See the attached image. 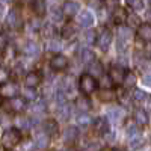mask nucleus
Segmentation results:
<instances>
[{
    "instance_id": "nucleus-1",
    "label": "nucleus",
    "mask_w": 151,
    "mask_h": 151,
    "mask_svg": "<svg viewBox=\"0 0 151 151\" xmlns=\"http://www.w3.org/2000/svg\"><path fill=\"white\" fill-rule=\"evenodd\" d=\"M20 141H21V133L18 129H8L2 136V145L6 150L14 148Z\"/></svg>"
},
{
    "instance_id": "nucleus-2",
    "label": "nucleus",
    "mask_w": 151,
    "mask_h": 151,
    "mask_svg": "<svg viewBox=\"0 0 151 151\" xmlns=\"http://www.w3.org/2000/svg\"><path fill=\"white\" fill-rule=\"evenodd\" d=\"M97 88V82L92 76L89 74H83L80 77V89L85 92V94H92Z\"/></svg>"
},
{
    "instance_id": "nucleus-3",
    "label": "nucleus",
    "mask_w": 151,
    "mask_h": 151,
    "mask_svg": "<svg viewBox=\"0 0 151 151\" xmlns=\"http://www.w3.org/2000/svg\"><path fill=\"white\" fill-rule=\"evenodd\" d=\"M110 44H112V33H110L109 30H104V32L100 33L98 40H97L98 48L101 50V52H107L109 47H110Z\"/></svg>"
},
{
    "instance_id": "nucleus-4",
    "label": "nucleus",
    "mask_w": 151,
    "mask_h": 151,
    "mask_svg": "<svg viewBox=\"0 0 151 151\" xmlns=\"http://www.w3.org/2000/svg\"><path fill=\"white\" fill-rule=\"evenodd\" d=\"M50 67H52L53 70H56V71H64L68 67V59L65 56H62V55H58L50 60Z\"/></svg>"
},
{
    "instance_id": "nucleus-5",
    "label": "nucleus",
    "mask_w": 151,
    "mask_h": 151,
    "mask_svg": "<svg viewBox=\"0 0 151 151\" xmlns=\"http://www.w3.org/2000/svg\"><path fill=\"white\" fill-rule=\"evenodd\" d=\"M77 23L82 27H89L94 24V15L89 11H82L80 14H77Z\"/></svg>"
},
{
    "instance_id": "nucleus-6",
    "label": "nucleus",
    "mask_w": 151,
    "mask_h": 151,
    "mask_svg": "<svg viewBox=\"0 0 151 151\" xmlns=\"http://www.w3.org/2000/svg\"><path fill=\"white\" fill-rule=\"evenodd\" d=\"M18 94V88L14 83H3L2 88H0V95L6 97V98H12Z\"/></svg>"
},
{
    "instance_id": "nucleus-7",
    "label": "nucleus",
    "mask_w": 151,
    "mask_h": 151,
    "mask_svg": "<svg viewBox=\"0 0 151 151\" xmlns=\"http://www.w3.org/2000/svg\"><path fill=\"white\" fill-rule=\"evenodd\" d=\"M121 118H122V109H119V107H110V109H107V119L110 122L116 124V122L121 121Z\"/></svg>"
},
{
    "instance_id": "nucleus-8",
    "label": "nucleus",
    "mask_w": 151,
    "mask_h": 151,
    "mask_svg": "<svg viewBox=\"0 0 151 151\" xmlns=\"http://www.w3.org/2000/svg\"><path fill=\"white\" fill-rule=\"evenodd\" d=\"M48 144H50V136H48L47 133L41 132V133H38V134L35 136V145H36L38 148H47Z\"/></svg>"
},
{
    "instance_id": "nucleus-9",
    "label": "nucleus",
    "mask_w": 151,
    "mask_h": 151,
    "mask_svg": "<svg viewBox=\"0 0 151 151\" xmlns=\"http://www.w3.org/2000/svg\"><path fill=\"white\" fill-rule=\"evenodd\" d=\"M40 82H41V77H40L38 73H27V76L24 77V83H26V86H29V88L38 86Z\"/></svg>"
},
{
    "instance_id": "nucleus-10",
    "label": "nucleus",
    "mask_w": 151,
    "mask_h": 151,
    "mask_svg": "<svg viewBox=\"0 0 151 151\" xmlns=\"http://www.w3.org/2000/svg\"><path fill=\"white\" fill-rule=\"evenodd\" d=\"M24 53H26L27 56H36L40 55V45H38L35 41H29L26 42V45H24Z\"/></svg>"
},
{
    "instance_id": "nucleus-11",
    "label": "nucleus",
    "mask_w": 151,
    "mask_h": 151,
    "mask_svg": "<svg viewBox=\"0 0 151 151\" xmlns=\"http://www.w3.org/2000/svg\"><path fill=\"white\" fill-rule=\"evenodd\" d=\"M137 35H139L141 40L150 42V41H151V24H142V26H139Z\"/></svg>"
},
{
    "instance_id": "nucleus-12",
    "label": "nucleus",
    "mask_w": 151,
    "mask_h": 151,
    "mask_svg": "<svg viewBox=\"0 0 151 151\" xmlns=\"http://www.w3.org/2000/svg\"><path fill=\"white\" fill-rule=\"evenodd\" d=\"M64 12L65 15H74V14H77L79 12V3L77 2H67L64 5Z\"/></svg>"
},
{
    "instance_id": "nucleus-13",
    "label": "nucleus",
    "mask_w": 151,
    "mask_h": 151,
    "mask_svg": "<svg viewBox=\"0 0 151 151\" xmlns=\"http://www.w3.org/2000/svg\"><path fill=\"white\" fill-rule=\"evenodd\" d=\"M9 109L14 110V112H21V110L24 109V100H23V98L12 97L11 101H9Z\"/></svg>"
},
{
    "instance_id": "nucleus-14",
    "label": "nucleus",
    "mask_w": 151,
    "mask_h": 151,
    "mask_svg": "<svg viewBox=\"0 0 151 151\" xmlns=\"http://www.w3.org/2000/svg\"><path fill=\"white\" fill-rule=\"evenodd\" d=\"M70 115H71V109H70V106L65 104V103H62V104L59 106V110H58V116H59V119H60V121H67V119L70 118Z\"/></svg>"
},
{
    "instance_id": "nucleus-15",
    "label": "nucleus",
    "mask_w": 151,
    "mask_h": 151,
    "mask_svg": "<svg viewBox=\"0 0 151 151\" xmlns=\"http://www.w3.org/2000/svg\"><path fill=\"white\" fill-rule=\"evenodd\" d=\"M109 77L112 79V82L121 83L122 79H124V73H122V70H121L119 67H113V68L110 70V76H109Z\"/></svg>"
},
{
    "instance_id": "nucleus-16",
    "label": "nucleus",
    "mask_w": 151,
    "mask_h": 151,
    "mask_svg": "<svg viewBox=\"0 0 151 151\" xmlns=\"http://www.w3.org/2000/svg\"><path fill=\"white\" fill-rule=\"evenodd\" d=\"M132 35H133V32H132L130 27H124V26H121V27L118 29V40H121V41H127V42H130Z\"/></svg>"
},
{
    "instance_id": "nucleus-17",
    "label": "nucleus",
    "mask_w": 151,
    "mask_h": 151,
    "mask_svg": "<svg viewBox=\"0 0 151 151\" xmlns=\"http://www.w3.org/2000/svg\"><path fill=\"white\" fill-rule=\"evenodd\" d=\"M80 59H82L83 64H91L92 60H95V55H94L92 50H89V48H83V50H82V53H80Z\"/></svg>"
},
{
    "instance_id": "nucleus-18",
    "label": "nucleus",
    "mask_w": 151,
    "mask_h": 151,
    "mask_svg": "<svg viewBox=\"0 0 151 151\" xmlns=\"http://www.w3.org/2000/svg\"><path fill=\"white\" fill-rule=\"evenodd\" d=\"M45 9H47L45 0H33V11H35V14L44 15L45 14Z\"/></svg>"
},
{
    "instance_id": "nucleus-19",
    "label": "nucleus",
    "mask_w": 151,
    "mask_h": 151,
    "mask_svg": "<svg viewBox=\"0 0 151 151\" xmlns=\"http://www.w3.org/2000/svg\"><path fill=\"white\" fill-rule=\"evenodd\" d=\"M134 118H136V122H139L141 125H145L150 122V118L147 115V110H136L134 112Z\"/></svg>"
},
{
    "instance_id": "nucleus-20",
    "label": "nucleus",
    "mask_w": 151,
    "mask_h": 151,
    "mask_svg": "<svg viewBox=\"0 0 151 151\" xmlns=\"http://www.w3.org/2000/svg\"><path fill=\"white\" fill-rule=\"evenodd\" d=\"M64 139L67 142H74L76 139H77V129L76 127H68L64 132Z\"/></svg>"
},
{
    "instance_id": "nucleus-21",
    "label": "nucleus",
    "mask_w": 151,
    "mask_h": 151,
    "mask_svg": "<svg viewBox=\"0 0 151 151\" xmlns=\"http://www.w3.org/2000/svg\"><path fill=\"white\" fill-rule=\"evenodd\" d=\"M82 41L85 42V44H94V41H95V32L94 30H91V29H88V30H85L83 33H82Z\"/></svg>"
},
{
    "instance_id": "nucleus-22",
    "label": "nucleus",
    "mask_w": 151,
    "mask_h": 151,
    "mask_svg": "<svg viewBox=\"0 0 151 151\" xmlns=\"http://www.w3.org/2000/svg\"><path fill=\"white\" fill-rule=\"evenodd\" d=\"M88 65H89V73L91 74H94V76H101L103 74V67L98 60H92L91 64H88Z\"/></svg>"
},
{
    "instance_id": "nucleus-23",
    "label": "nucleus",
    "mask_w": 151,
    "mask_h": 151,
    "mask_svg": "<svg viewBox=\"0 0 151 151\" xmlns=\"http://www.w3.org/2000/svg\"><path fill=\"white\" fill-rule=\"evenodd\" d=\"M6 24L11 27H17L18 26V14L15 11H11L9 14L6 15Z\"/></svg>"
},
{
    "instance_id": "nucleus-24",
    "label": "nucleus",
    "mask_w": 151,
    "mask_h": 151,
    "mask_svg": "<svg viewBox=\"0 0 151 151\" xmlns=\"http://www.w3.org/2000/svg\"><path fill=\"white\" fill-rule=\"evenodd\" d=\"M76 121H77V124L82 125V127H88L92 119H91V116L88 115V113L83 112V113H80V115H77V119H76Z\"/></svg>"
},
{
    "instance_id": "nucleus-25",
    "label": "nucleus",
    "mask_w": 151,
    "mask_h": 151,
    "mask_svg": "<svg viewBox=\"0 0 151 151\" xmlns=\"http://www.w3.org/2000/svg\"><path fill=\"white\" fill-rule=\"evenodd\" d=\"M62 15H64V12H62L59 8H52V11H50V18H52V21H55V23H60Z\"/></svg>"
},
{
    "instance_id": "nucleus-26",
    "label": "nucleus",
    "mask_w": 151,
    "mask_h": 151,
    "mask_svg": "<svg viewBox=\"0 0 151 151\" xmlns=\"http://www.w3.org/2000/svg\"><path fill=\"white\" fill-rule=\"evenodd\" d=\"M44 130H45V133L50 136V134H56L58 133V125H56V122L55 121H47L45 124H44Z\"/></svg>"
},
{
    "instance_id": "nucleus-27",
    "label": "nucleus",
    "mask_w": 151,
    "mask_h": 151,
    "mask_svg": "<svg viewBox=\"0 0 151 151\" xmlns=\"http://www.w3.org/2000/svg\"><path fill=\"white\" fill-rule=\"evenodd\" d=\"M97 129H98V132L101 133V134H106L107 132H110L109 122H107L106 119H98V122H97Z\"/></svg>"
},
{
    "instance_id": "nucleus-28",
    "label": "nucleus",
    "mask_w": 151,
    "mask_h": 151,
    "mask_svg": "<svg viewBox=\"0 0 151 151\" xmlns=\"http://www.w3.org/2000/svg\"><path fill=\"white\" fill-rule=\"evenodd\" d=\"M17 127H20V129H30L32 127V121L29 118L20 116V118H17Z\"/></svg>"
},
{
    "instance_id": "nucleus-29",
    "label": "nucleus",
    "mask_w": 151,
    "mask_h": 151,
    "mask_svg": "<svg viewBox=\"0 0 151 151\" xmlns=\"http://www.w3.org/2000/svg\"><path fill=\"white\" fill-rule=\"evenodd\" d=\"M47 48L50 50V52H59L60 50V42L58 40H55V38H52V40L47 42Z\"/></svg>"
},
{
    "instance_id": "nucleus-30",
    "label": "nucleus",
    "mask_w": 151,
    "mask_h": 151,
    "mask_svg": "<svg viewBox=\"0 0 151 151\" xmlns=\"http://www.w3.org/2000/svg\"><path fill=\"white\" fill-rule=\"evenodd\" d=\"M32 110L35 113H42L45 112V101H42V100H38V101L32 106Z\"/></svg>"
},
{
    "instance_id": "nucleus-31",
    "label": "nucleus",
    "mask_w": 151,
    "mask_h": 151,
    "mask_svg": "<svg viewBox=\"0 0 151 151\" xmlns=\"http://www.w3.org/2000/svg\"><path fill=\"white\" fill-rule=\"evenodd\" d=\"M23 95H24V98H27V100H36V92H35V89H33V88H29V86L24 88Z\"/></svg>"
},
{
    "instance_id": "nucleus-32",
    "label": "nucleus",
    "mask_w": 151,
    "mask_h": 151,
    "mask_svg": "<svg viewBox=\"0 0 151 151\" xmlns=\"http://www.w3.org/2000/svg\"><path fill=\"white\" fill-rule=\"evenodd\" d=\"M137 134H141L139 127H137V125H134V124H130L129 127H127V136L132 139V137H134V136H137Z\"/></svg>"
},
{
    "instance_id": "nucleus-33",
    "label": "nucleus",
    "mask_w": 151,
    "mask_h": 151,
    "mask_svg": "<svg viewBox=\"0 0 151 151\" xmlns=\"http://www.w3.org/2000/svg\"><path fill=\"white\" fill-rule=\"evenodd\" d=\"M122 82H124V85L127 86V88H132V86L134 85V82H136V77H134L132 73H129V74H125V76H124Z\"/></svg>"
},
{
    "instance_id": "nucleus-34",
    "label": "nucleus",
    "mask_w": 151,
    "mask_h": 151,
    "mask_svg": "<svg viewBox=\"0 0 151 151\" xmlns=\"http://www.w3.org/2000/svg\"><path fill=\"white\" fill-rule=\"evenodd\" d=\"M142 144H144V139H142L141 134H137V136H134V137L130 139V147L132 148H139Z\"/></svg>"
},
{
    "instance_id": "nucleus-35",
    "label": "nucleus",
    "mask_w": 151,
    "mask_h": 151,
    "mask_svg": "<svg viewBox=\"0 0 151 151\" xmlns=\"http://www.w3.org/2000/svg\"><path fill=\"white\" fill-rule=\"evenodd\" d=\"M77 107H79L80 110L86 112V110H89L91 104H89V101H88L86 98H79V100H77Z\"/></svg>"
},
{
    "instance_id": "nucleus-36",
    "label": "nucleus",
    "mask_w": 151,
    "mask_h": 151,
    "mask_svg": "<svg viewBox=\"0 0 151 151\" xmlns=\"http://www.w3.org/2000/svg\"><path fill=\"white\" fill-rule=\"evenodd\" d=\"M147 97H148V94H145V92L141 91V89H134V91H133V98L136 100V101H144Z\"/></svg>"
},
{
    "instance_id": "nucleus-37",
    "label": "nucleus",
    "mask_w": 151,
    "mask_h": 151,
    "mask_svg": "<svg viewBox=\"0 0 151 151\" xmlns=\"http://www.w3.org/2000/svg\"><path fill=\"white\" fill-rule=\"evenodd\" d=\"M106 5H107V9L110 12H115L119 8V2H118V0H106Z\"/></svg>"
},
{
    "instance_id": "nucleus-38",
    "label": "nucleus",
    "mask_w": 151,
    "mask_h": 151,
    "mask_svg": "<svg viewBox=\"0 0 151 151\" xmlns=\"http://www.w3.org/2000/svg\"><path fill=\"white\" fill-rule=\"evenodd\" d=\"M74 32H76V29L71 26V24H67V26L64 27V30H62V35H64L65 38H71L74 35Z\"/></svg>"
},
{
    "instance_id": "nucleus-39",
    "label": "nucleus",
    "mask_w": 151,
    "mask_h": 151,
    "mask_svg": "<svg viewBox=\"0 0 151 151\" xmlns=\"http://www.w3.org/2000/svg\"><path fill=\"white\" fill-rule=\"evenodd\" d=\"M100 85H101L104 89H107V88H110V85H112V79L109 77V76H101V79H100Z\"/></svg>"
},
{
    "instance_id": "nucleus-40",
    "label": "nucleus",
    "mask_w": 151,
    "mask_h": 151,
    "mask_svg": "<svg viewBox=\"0 0 151 151\" xmlns=\"http://www.w3.org/2000/svg\"><path fill=\"white\" fill-rule=\"evenodd\" d=\"M127 21H129L130 26H139V24H141V20H139V17H137L136 14H132V15L127 18Z\"/></svg>"
},
{
    "instance_id": "nucleus-41",
    "label": "nucleus",
    "mask_w": 151,
    "mask_h": 151,
    "mask_svg": "<svg viewBox=\"0 0 151 151\" xmlns=\"http://www.w3.org/2000/svg\"><path fill=\"white\" fill-rule=\"evenodd\" d=\"M100 97H101V100H112L113 98V92L109 91V88H107V89L100 92Z\"/></svg>"
},
{
    "instance_id": "nucleus-42",
    "label": "nucleus",
    "mask_w": 151,
    "mask_h": 151,
    "mask_svg": "<svg viewBox=\"0 0 151 151\" xmlns=\"http://www.w3.org/2000/svg\"><path fill=\"white\" fill-rule=\"evenodd\" d=\"M8 45V38L5 33H0V52H3Z\"/></svg>"
},
{
    "instance_id": "nucleus-43",
    "label": "nucleus",
    "mask_w": 151,
    "mask_h": 151,
    "mask_svg": "<svg viewBox=\"0 0 151 151\" xmlns=\"http://www.w3.org/2000/svg\"><path fill=\"white\" fill-rule=\"evenodd\" d=\"M127 2L134 8V9H142L144 8V3H142V0H127Z\"/></svg>"
},
{
    "instance_id": "nucleus-44",
    "label": "nucleus",
    "mask_w": 151,
    "mask_h": 151,
    "mask_svg": "<svg viewBox=\"0 0 151 151\" xmlns=\"http://www.w3.org/2000/svg\"><path fill=\"white\" fill-rule=\"evenodd\" d=\"M8 77H9L8 71H6L5 68H2V67H0V83H5V82L8 80Z\"/></svg>"
},
{
    "instance_id": "nucleus-45",
    "label": "nucleus",
    "mask_w": 151,
    "mask_h": 151,
    "mask_svg": "<svg viewBox=\"0 0 151 151\" xmlns=\"http://www.w3.org/2000/svg\"><path fill=\"white\" fill-rule=\"evenodd\" d=\"M144 110H148L151 112V97L148 95L145 100H144Z\"/></svg>"
},
{
    "instance_id": "nucleus-46",
    "label": "nucleus",
    "mask_w": 151,
    "mask_h": 151,
    "mask_svg": "<svg viewBox=\"0 0 151 151\" xmlns=\"http://www.w3.org/2000/svg\"><path fill=\"white\" fill-rule=\"evenodd\" d=\"M142 82H144V85L145 86H150L151 88V73H147L144 77H142Z\"/></svg>"
},
{
    "instance_id": "nucleus-47",
    "label": "nucleus",
    "mask_w": 151,
    "mask_h": 151,
    "mask_svg": "<svg viewBox=\"0 0 151 151\" xmlns=\"http://www.w3.org/2000/svg\"><path fill=\"white\" fill-rule=\"evenodd\" d=\"M3 12H5V6H3V3H2V2H0V18H2Z\"/></svg>"
},
{
    "instance_id": "nucleus-48",
    "label": "nucleus",
    "mask_w": 151,
    "mask_h": 151,
    "mask_svg": "<svg viewBox=\"0 0 151 151\" xmlns=\"http://www.w3.org/2000/svg\"><path fill=\"white\" fill-rule=\"evenodd\" d=\"M0 2H2V3H9L11 0H0Z\"/></svg>"
}]
</instances>
